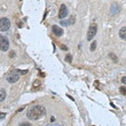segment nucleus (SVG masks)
<instances>
[{"label":"nucleus","instance_id":"obj_1","mask_svg":"<svg viewBox=\"0 0 126 126\" xmlns=\"http://www.w3.org/2000/svg\"><path fill=\"white\" fill-rule=\"evenodd\" d=\"M44 115H46V109L41 105L33 107L27 112V117L31 120H36Z\"/></svg>","mask_w":126,"mask_h":126},{"label":"nucleus","instance_id":"obj_2","mask_svg":"<svg viewBox=\"0 0 126 126\" xmlns=\"http://www.w3.org/2000/svg\"><path fill=\"white\" fill-rule=\"evenodd\" d=\"M9 47V40L6 36H3L0 34V50L3 51H7Z\"/></svg>","mask_w":126,"mask_h":126},{"label":"nucleus","instance_id":"obj_3","mask_svg":"<svg viewBox=\"0 0 126 126\" xmlns=\"http://www.w3.org/2000/svg\"><path fill=\"white\" fill-rule=\"evenodd\" d=\"M20 78V75L19 71H12L8 75L7 81L10 83H15L17 82Z\"/></svg>","mask_w":126,"mask_h":126},{"label":"nucleus","instance_id":"obj_4","mask_svg":"<svg viewBox=\"0 0 126 126\" xmlns=\"http://www.w3.org/2000/svg\"><path fill=\"white\" fill-rule=\"evenodd\" d=\"M97 26L96 24H91V25L89 26L88 32H87V40H93V38L95 36V34H97Z\"/></svg>","mask_w":126,"mask_h":126},{"label":"nucleus","instance_id":"obj_5","mask_svg":"<svg viewBox=\"0 0 126 126\" xmlns=\"http://www.w3.org/2000/svg\"><path fill=\"white\" fill-rule=\"evenodd\" d=\"M10 28V21L7 18L0 19V31H7Z\"/></svg>","mask_w":126,"mask_h":126},{"label":"nucleus","instance_id":"obj_6","mask_svg":"<svg viewBox=\"0 0 126 126\" xmlns=\"http://www.w3.org/2000/svg\"><path fill=\"white\" fill-rule=\"evenodd\" d=\"M68 15V10H67V8L65 4H62L60 8V11H59V18L60 19H64L65 17H66V15Z\"/></svg>","mask_w":126,"mask_h":126},{"label":"nucleus","instance_id":"obj_7","mask_svg":"<svg viewBox=\"0 0 126 126\" xmlns=\"http://www.w3.org/2000/svg\"><path fill=\"white\" fill-rule=\"evenodd\" d=\"M52 31H53V33L56 34V36H62L63 34V30L57 25L52 26Z\"/></svg>","mask_w":126,"mask_h":126},{"label":"nucleus","instance_id":"obj_8","mask_svg":"<svg viewBox=\"0 0 126 126\" xmlns=\"http://www.w3.org/2000/svg\"><path fill=\"white\" fill-rule=\"evenodd\" d=\"M119 5H118L117 3H113L111 7V13L113 14V15H114V14H116V13H119Z\"/></svg>","mask_w":126,"mask_h":126},{"label":"nucleus","instance_id":"obj_9","mask_svg":"<svg viewBox=\"0 0 126 126\" xmlns=\"http://www.w3.org/2000/svg\"><path fill=\"white\" fill-rule=\"evenodd\" d=\"M119 36H120L121 39L123 40H125V37H126V28L124 26L122 29L119 30Z\"/></svg>","mask_w":126,"mask_h":126},{"label":"nucleus","instance_id":"obj_10","mask_svg":"<svg viewBox=\"0 0 126 126\" xmlns=\"http://www.w3.org/2000/svg\"><path fill=\"white\" fill-rule=\"evenodd\" d=\"M5 98H6V91L5 89L3 88L0 90V102L4 101Z\"/></svg>","mask_w":126,"mask_h":126},{"label":"nucleus","instance_id":"obj_11","mask_svg":"<svg viewBox=\"0 0 126 126\" xmlns=\"http://www.w3.org/2000/svg\"><path fill=\"white\" fill-rule=\"evenodd\" d=\"M96 46H97V42L93 41V43L91 44V47H90L91 51H94V50H96Z\"/></svg>","mask_w":126,"mask_h":126},{"label":"nucleus","instance_id":"obj_12","mask_svg":"<svg viewBox=\"0 0 126 126\" xmlns=\"http://www.w3.org/2000/svg\"><path fill=\"white\" fill-rule=\"evenodd\" d=\"M68 21H69V24H74L75 21H76V19H75V17L73 15H72L70 18H69Z\"/></svg>","mask_w":126,"mask_h":126},{"label":"nucleus","instance_id":"obj_13","mask_svg":"<svg viewBox=\"0 0 126 126\" xmlns=\"http://www.w3.org/2000/svg\"><path fill=\"white\" fill-rule=\"evenodd\" d=\"M72 56H71L70 54L66 55V62H68V63H71V62H72Z\"/></svg>","mask_w":126,"mask_h":126},{"label":"nucleus","instance_id":"obj_14","mask_svg":"<svg viewBox=\"0 0 126 126\" xmlns=\"http://www.w3.org/2000/svg\"><path fill=\"white\" fill-rule=\"evenodd\" d=\"M60 24H62V25H63V26H68L69 24V21H68V19L67 20H62V21H61L60 22Z\"/></svg>","mask_w":126,"mask_h":126},{"label":"nucleus","instance_id":"obj_15","mask_svg":"<svg viewBox=\"0 0 126 126\" xmlns=\"http://www.w3.org/2000/svg\"><path fill=\"white\" fill-rule=\"evenodd\" d=\"M119 90H120V93L122 94L125 95V87H121L120 88H119Z\"/></svg>","mask_w":126,"mask_h":126},{"label":"nucleus","instance_id":"obj_16","mask_svg":"<svg viewBox=\"0 0 126 126\" xmlns=\"http://www.w3.org/2000/svg\"><path fill=\"white\" fill-rule=\"evenodd\" d=\"M122 82H123L124 83H125V77H124V78H122Z\"/></svg>","mask_w":126,"mask_h":126},{"label":"nucleus","instance_id":"obj_17","mask_svg":"<svg viewBox=\"0 0 126 126\" xmlns=\"http://www.w3.org/2000/svg\"><path fill=\"white\" fill-rule=\"evenodd\" d=\"M62 49H64V50H66V49H67V48H66L65 46H62Z\"/></svg>","mask_w":126,"mask_h":126},{"label":"nucleus","instance_id":"obj_18","mask_svg":"<svg viewBox=\"0 0 126 126\" xmlns=\"http://www.w3.org/2000/svg\"><path fill=\"white\" fill-rule=\"evenodd\" d=\"M4 116H5L4 113H3V114H0V118H1V119H2V118H3V117H4Z\"/></svg>","mask_w":126,"mask_h":126},{"label":"nucleus","instance_id":"obj_19","mask_svg":"<svg viewBox=\"0 0 126 126\" xmlns=\"http://www.w3.org/2000/svg\"><path fill=\"white\" fill-rule=\"evenodd\" d=\"M21 125H30V124H26L25 123V124H21Z\"/></svg>","mask_w":126,"mask_h":126}]
</instances>
